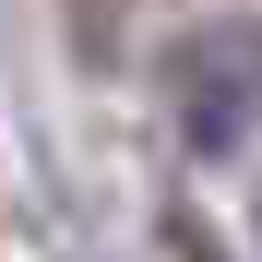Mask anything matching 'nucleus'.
<instances>
[{"mask_svg":"<svg viewBox=\"0 0 262 262\" xmlns=\"http://www.w3.org/2000/svg\"><path fill=\"white\" fill-rule=\"evenodd\" d=\"M167 96H179V131L203 155H238L262 131V24L250 12H214L167 48Z\"/></svg>","mask_w":262,"mask_h":262,"instance_id":"f257e3e1","label":"nucleus"}]
</instances>
